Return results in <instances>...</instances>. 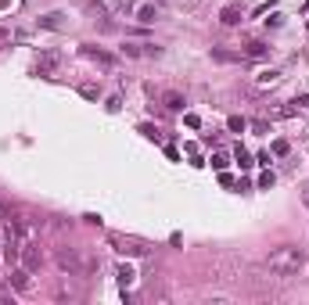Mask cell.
<instances>
[{"mask_svg": "<svg viewBox=\"0 0 309 305\" xmlns=\"http://www.w3.org/2000/svg\"><path fill=\"white\" fill-rule=\"evenodd\" d=\"M266 266H270V273H277V276H292V273H298V266H302V248L280 244V248L270 252Z\"/></svg>", "mask_w": 309, "mask_h": 305, "instance_id": "cell-1", "label": "cell"}, {"mask_svg": "<svg viewBox=\"0 0 309 305\" xmlns=\"http://www.w3.org/2000/svg\"><path fill=\"white\" fill-rule=\"evenodd\" d=\"M58 65H61V54H58V51H40V54H36L33 72H36V76H54V72H58Z\"/></svg>", "mask_w": 309, "mask_h": 305, "instance_id": "cell-2", "label": "cell"}, {"mask_svg": "<svg viewBox=\"0 0 309 305\" xmlns=\"http://www.w3.org/2000/svg\"><path fill=\"white\" fill-rule=\"evenodd\" d=\"M22 262H25V270H40L43 266V255L33 241H22Z\"/></svg>", "mask_w": 309, "mask_h": 305, "instance_id": "cell-3", "label": "cell"}, {"mask_svg": "<svg viewBox=\"0 0 309 305\" xmlns=\"http://www.w3.org/2000/svg\"><path fill=\"white\" fill-rule=\"evenodd\" d=\"M220 22H223V25H238V22H244V7H241V4H226L223 11H220Z\"/></svg>", "mask_w": 309, "mask_h": 305, "instance_id": "cell-4", "label": "cell"}, {"mask_svg": "<svg viewBox=\"0 0 309 305\" xmlns=\"http://www.w3.org/2000/svg\"><path fill=\"white\" fill-rule=\"evenodd\" d=\"M7 280H11V288H15V291H29V270H25V266H22V270L15 266Z\"/></svg>", "mask_w": 309, "mask_h": 305, "instance_id": "cell-5", "label": "cell"}, {"mask_svg": "<svg viewBox=\"0 0 309 305\" xmlns=\"http://www.w3.org/2000/svg\"><path fill=\"white\" fill-rule=\"evenodd\" d=\"M112 244L119 248L122 255H144V248H140V244H133V241H122V237H112Z\"/></svg>", "mask_w": 309, "mask_h": 305, "instance_id": "cell-6", "label": "cell"}, {"mask_svg": "<svg viewBox=\"0 0 309 305\" xmlns=\"http://www.w3.org/2000/svg\"><path fill=\"white\" fill-rule=\"evenodd\" d=\"M162 104H166L169 112H180V108H184V94H176V90H169V94H162Z\"/></svg>", "mask_w": 309, "mask_h": 305, "instance_id": "cell-7", "label": "cell"}, {"mask_svg": "<svg viewBox=\"0 0 309 305\" xmlns=\"http://www.w3.org/2000/svg\"><path fill=\"white\" fill-rule=\"evenodd\" d=\"M58 262H61V270H72V273L79 270V255H76V252H61Z\"/></svg>", "mask_w": 309, "mask_h": 305, "instance_id": "cell-8", "label": "cell"}, {"mask_svg": "<svg viewBox=\"0 0 309 305\" xmlns=\"http://www.w3.org/2000/svg\"><path fill=\"white\" fill-rule=\"evenodd\" d=\"M266 51H270V47H266V43H259V40H252V43H248V47H244L241 54H244V58H262V54H266Z\"/></svg>", "mask_w": 309, "mask_h": 305, "instance_id": "cell-9", "label": "cell"}, {"mask_svg": "<svg viewBox=\"0 0 309 305\" xmlns=\"http://www.w3.org/2000/svg\"><path fill=\"white\" fill-rule=\"evenodd\" d=\"M115 276H119V284H122V288H130V284L137 280V273H133V266H119V270H115Z\"/></svg>", "mask_w": 309, "mask_h": 305, "instance_id": "cell-10", "label": "cell"}, {"mask_svg": "<svg viewBox=\"0 0 309 305\" xmlns=\"http://www.w3.org/2000/svg\"><path fill=\"white\" fill-rule=\"evenodd\" d=\"M137 18H140L144 25H148V22H154V18H158V11H154L151 4H140V7H137Z\"/></svg>", "mask_w": 309, "mask_h": 305, "instance_id": "cell-11", "label": "cell"}, {"mask_svg": "<svg viewBox=\"0 0 309 305\" xmlns=\"http://www.w3.org/2000/svg\"><path fill=\"white\" fill-rule=\"evenodd\" d=\"M234 158H238V165H241V169H252V165H256V162H252V154L244 151V147H238V151H234Z\"/></svg>", "mask_w": 309, "mask_h": 305, "instance_id": "cell-12", "label": "cell"}, {"mask_svg": "<svg viewBox=\"0 0 309 305\" xmlns=\"http://www.w3.org/2000/svg\"><path fill=\"white\" fill-rule=\"evenodd\" d=\"M226 165H230V154H226V151H216V154H212V169H220V172H223Z\"/></svg>", "mask_w": 309, "mask_h": 305, "instance_id": "cell-13", "label": "cell"}, {"mask_svg": "<svg viewBox=\"0 0 309 305\" xmlns=\"http://www.w3.org/2000/svg\"><path fill=\"white\" fill-rule=\"evenodd\" d=\"M83 54H86V58H97L101 65H112V58H108L104 51H97V47H83Z\"/></svg>", "mask_w": 309, "mask_h": 305, "instance_id": "cell-14", "label": "cell"}, {"mask_svg": "<svg viewBox=\"0 0 309 305\" xmlns=\"http://www.w3.org/2000/svg\"><path fill=\"white\" fill-rule=\"evenodd\" d=\"M40 25H43V29H61V15L54 11V15H47V18H40Z\"/></svg>", "mask_w": 309, "mask_h": 305, "instance_id": "cell-15", "label": "cell"}, {"mask_svg": "<svg viewBox=\"0 0 309 305\" xmlns=\"http://www.w3.org/2000/svg\"><path fill=\"white\" fill-rule=\"evenodd\" d=\"M226 126H230L234 133H244V129H248V122H244L241 115H230V122H226Z\"/></svg>", "mask_w": 309, "mask_h": 305, "instance_id": "cell-16", "label": "cell"}, {"mask_svg": "<svg viewBox=\"0 0 309 305\" xmlns=\"http://www.w3.org/2000/svg\"><path fill=\"white\" fill-rule=\"evenodd\" d=\"M277 79H280V72H262V76H259V86H274Z\"/></svg>", "mask_w": 309, "mask_h": 305, "instance_id": "cell-17", "label": "cell"}, {"mask_svg": "<svg viewBox=\"0 0 309 305\" xmlns=\"http://www.w3.org/2000/svg\"><path fill=\"white\" fill-rule=\"evenodd\" d=\"M274 183H277V176H274V172H262V176H259V187H262V190H270Z\"/></svg>", "mask_w": 309, "mask_h": 305, "instance_id": "cell-18", "label": "cell"}, {"mask_svg": "<svg viewBox=\"0 0 309 305\" xmlns=\"http://www.w3.org/2000/svg\"><path fill=\"white\" fill-rule=\"evenodd\" d=\"M288 151H292V144H288V140H274V154H288Z\"/></svg>", "mask_w": 309, "mask_h": 305, "instance_id": "cell-19", "label": "cell"}, {"mask_svg": "<svg viewBox=\"0 0 309 305\" xmlns=\"http://www.w3.org/2000/svg\"><path fill=\"white\" fill-rule=\"evenodd\" d=\"M140 133H144V136H151V140H158V136H162V133H158V129H154V126H144Z\"/></svg>", "mask_w": 309, "mask_h": 305, "instance_id": "cell-20", "label": "cell"}, {"mask_svg": "<svg viewBox=\"0 0 309 305\" xmlns=\"http://www.w3.org/2000/svg\"><path fill=\"white\" fill-rule=\"evenodd\" d=\"M184 122H187V126H190V129H198V126H202V119H198V115H194V112H190V115H187V119H184Z\"/></svg>", "mask_w": 309, "mask_h": 305, "instance_id": "cell-21", "label": "cell"}, {"mask_svg": "<svg viewBox=\"0 0 309 305\" xmlns=\"http://www.w3.org/2000/svg\"><path fill=\"white\" fill-rule=\"evenodd\" d=\"M79 90H83V97H97V86H94V83H86V86H79Z\"/></svg>", "mask_w": 309, "mask_h": 305, "instance_id": "cell-22", "label": "cell"}, {"mask_svg": "<svg viewBox=\"0 0 309 305\" xmlns=\"http://www.w3.org/2000/svg\"><path fill=\"white\" fill-rule=\"evenodd\" d=\"M306 205H309V187H306Z\"/></svg>", "mask_w": 309, "mask_h": 305, "instance_id": "cell-23", "label": "cell"}]
</instances>
